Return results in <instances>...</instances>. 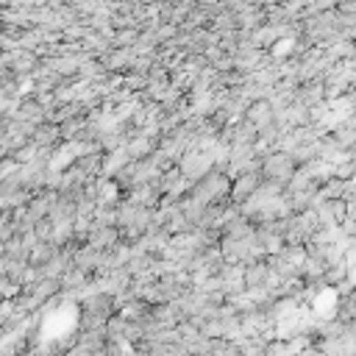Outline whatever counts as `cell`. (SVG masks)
I'll return each mask as SVG.
<instances>
[{
  "instance_id": "8",
  "label": "cell",
  "mask_w": 356,
  "mask_h": 356,
  "mask_svg": "<svg viewBox=\"0 0 356 356\" xmlns=\"http://www.w3.org/2000/svg\"><path fill=\"white\" fill-rule=\"evenodd\" d=\"M295 100L303 103V106H309V108L325 103V81H309V83H300Z\"/></svg>"
},
{
  "instance_id": "16",
  "label": "cell",
  "mask_w": 356,
  "mask_h": 356,
  "mask_svg": "<svg viewBox=\"0 0 356 356\" xmlns=\"http://www.w3.org/2000/svg\"><path fill=\"white\" fill-rule=\"evenodd\" d=\"M334 178H339V181H353V178H356V161L348 159V161L337 164V167H334Z\"/></svg>"
},
{
  "instance_id": "14",
  "label": "cell",
  "mask_w": 356,
  "mask_h": 356,
  "mask_svg": "<svg viewBox=\"0 0 356 356\" xmlns=\"http://www.w3.org/2000/svg\"><path fill=\"white\" fill-rule=\"evenodd\" d=\"M3 256L17 259V261H28V259H31V248H28L19 236H14L11 242H3Z\"/></svg>"
},
{
  "instance_id": "12",
  "label": "cell",
  "mask_w": 356,
  "mask_h": 356,
  "mask_svg": "<svg viewBox=\"0 0 356 356\" xmlns=\"http://www.w3.org/2000/svg\"><path fill=\"white\" fill-rule=\"evenodd\" d=\"M58 253H61V248H58L53 239H50V242H39V245L31 250L28 264H31V267H47Z\"/></svg>"
},
{
  "instance_id": "5",
  "label": "cell",
  "mask_w": 356,
  "mask_h": 356,
  "mask_svg": "<svg viewBox=\"0 0 356 356\" xmlns=\"http://www.w3.org/2000/svg\"><path fill=\"white\" fill-rule=\"evenodd\" d=\"M100 250L97 248H92L89 242H83V245H78L75 248V253H72V267H78V270H83L86 275H92L95 278V273H97V267H100Z\"/></svg>"
},
{
  "instance_id": "18",
  "label": "cell",
  "mask_w": 356,
  "mask_h": 356,
  "mask_svg": "<svg viewBox=\"0 0 356 356\" xmlns=\"http://www.w3.org/2000/svg\"><path fill=\"white\" fill-rule=\"evenodd\" d=\"M348 120H350V122L356 125V111H353V114H348Z\"/></svg>"
},
{
  "instance_id": "6",
  "label": "cell",
  "mask_w": 356,
  "mask_h": 356,
  "mask_svg": "<svg viewBox=\"0 0 356 356\" xmlns=\"http://www.w3.org/2000/svg\"><path fill=\"white\" fill-rule=\"evenodd\" d=\"M245 120L253 122V125L261 131V128H267V125L275 122V108H273L270 100H253V103L248 106V111H245Z\"/></svg>"
},
{
  "instance_id": "4",
  "label": "cell",
  "mask_w": 356,
  "mask_h": 356,
  "mask_svg": "<svg viewBox=\"0 0 356 356\" xmlns=\"http://www.w3.org/2000/svg\"><path fill=\"white\" fill-rule=\"evenodd\" d=\"M86 242H89L92 248H97L100 253H106V250H114V248L122 242V234H120L117 225H97V222H95V228H92V234H89Z\"/></svg>"
},
{
  "instance_id": "17",
  "label": "cell",
  "mask_w": 356,
  "mask_h": 356,
  "mask_svg": "<svg viewBox=\"0 0 356 356\" xmlns=\"http://www.w3.org/2000/svg\"><path fill=\"white\" fill-rule=\"evenodd\" d=\"M298 356H325V353H323L317 345H312V348H306V350H303V353H298Z\"/></svg>"
},
{
  "instance_id": "3",
  "label": "cell",
  "mask_w": 356,
  "mask_h": 356,
  "mask_svg": "<svg viewBox=\"0 0 356 356\" xmlns=\"http://www.w3.org/2000/svg\"><path fill=\"white\" fill-rule=\"evenodd\" d=\"M264 184V175L261 170H250V172H239L234 178V186H231V203L234 206H242L245 200H250Z\"/></svg>"
},
{
  "instance_id": "9",
  "label": "cell",
  "mask_w": 356,
  "mask_h": 356,
  "mask_svg": "<svg viewBox=\"0 0 356 356\" xmlns=\"http://www.w3.org/2000/svg\"><path fill=\"white\" fill-rule=\"evenodd\" d=\"M28 267H31L28 261H17V259L3 256V259H0V278H8V281H14L17 286H25Z\"/></svg>"
},
{
  "instance_id": "7",
  "label": "cell",
  "mask_w": 356,
  "mask_h": 356,
  "mask_svg": "<svg viewBox=\"0 0 356 356\" xmlns=\"http://www.w3.org/2000/svg\"><path fill=\"white\" fill-rule=\"evenodd\" d=\"M328 136L345 150V153H353V147H356V125L345 117V120H339V122H334L331 128H328Z\"/></svg>"
},
{
  "instance_id": "1",
  "label": "cell",
  "mask_w": 356,
  "mask_h": 356,
  "mask_svg": "<svg viewBox=\"0 0 356 356\" xmlns=\"http://www.w3.org/2000/svg\"><path fill=\"white\" fill-rule=\"evenodd\" d=\"M231 186H234V178L222 170H211L206 178H200L197 184H192L189 195L214 206V203H231Z\"/></svg>"
},
{
  "instance_id": "15",
  "label": "cell",
  "mask_w": 356,
  "mask_h": 356,
  "mask_svg": "<svg viewBox=\"0 0 356 356\" xmlns=\"http://www.w3.org/2000/svg\"><path fill=\"white\" fill-rule=\"evenodd\" d=\"M139 36H142V31H136V28L117 31V33H114V47H134V44L139 42Z\"/></svg>"
},
{
  "instance_id": "13",
  "label": "cell",
  "mask_w": 356,
  "mask_h": 356,
  "mask_svg": "<svg viewBox=\"0 0 356 356\" xmlns=\"http://www.w3.org/2000/svg\"><path fill=\"white\" fill-rule=\"evenodd\" d=\"M345 189H348V181H339V178H331V181H325L323 186H320V192H317V200L314 203H320V200H342L345 197Z\"/></svg>"
},
{
  "instance_id": "10",
  "label": "cell",
  "mask_w": 356,
  "mask_h": 356,
  "mask_svg": "<svg viewBox=\"0 0 356 356\" xmlns=\"http://www.w3.org/2000/svg\"><path fill=\"white\" fill-rule=\"evenodd\" d=\"M36 147H61L64 142H61V128L58 125H50V122H42L39 128H36V134H33V139H31Z\"/></svg>"
},
{
  "instance_id": "11",
  "label": "cell",
  "mask_w": 356,
  "mask_h": 356,
  "mask_svg": "<svg viewBox=\"0 0 356 356\" xmlns=\"http://www.w3.org/2000/svg\"><path fill=\"white\" fill-rule=\"evenodd\" d=\"M334 317H337V320H342L345 325H353V323H356V292L337 295V303H334Z\"/></svg>"
},
{
  "instance_id": "2",
  "label": "cell",
  "mask_w": 356,
  "mask_h": 356,
  "mask_svg": "<svg viewBox=\"0 0 356 356\" xmlns=\"http://www.w3.org/2000/svg\"><path fill=\"white\" fill-rule=\"evenodd\" d=\"M295 170H298V164H295L292 156L284 153V150H275V153H270V156L261 159V175H264V181H275V184H281L284 189H286V184L292 181Z\"/></svg>"
}]
</instances>
